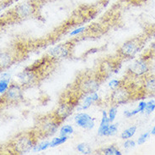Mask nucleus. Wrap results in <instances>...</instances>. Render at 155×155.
<instances>
[{"label":"nucleus","instance_id":"nucleus-1","mask_svg":"<svg viewBox=\"0 0 155 155\" xmlns=\"http://www.w3.org/2000/svg\"><path fill=\"white\" fill-rule=\"evenodd\" d=\"M143 97H145V95L141 88V86H138L135 85L132 79L124 77L121 79L120 85L113 89V92L109 97L108 102L111 106H119L135 99H142Z\"/></svg>","mask_w":155,"mask_h":155},{"label":"nucleus","instance_id":"nucleus-2","mask_svg":"<svg viewBox=\"0 0 155 155\" xmlns=\"http://www.w3.org/2000/svg\"><path fill=\"white\" fill-rule=\"evenodd\" d=\"M106 80L95 70H86L80 71L74 81L69 85L73 89L81 93L83 96L97 93L102 83Z\"/></svg>","mask_w":155,"mask_h":155},{"label":"nucleus","instance_id":"nucleus-3","mask_svg":"<svg viewBox=\"0 0 155 155\" xmlns=\"http://www.w3.org/2000/svg\"><path fill=\"white\" fill-rule=\"evenodd\" d=\"M84 97V96H83L81 93L68 86L60 95L58 108L55 109L53 113L59 120L63 123L64 120L72 114L75 108L78 106Z\"/></svg>","mask_w":155,"mask_h":155},{"label":"nucleus","instance_id":"nucleus-4","mask_svg":"<svg viewBox=\"0 0 155 155\" xmlns=\"http://www.w3.org/2000/svg\"><path fill=\"white\" fill-rule=\"evenodd\" d=\"M37 143L38 138L31 130L30 132H22L17 135L11 141H9L6 147L8 153L10 154H26L33 150Z\"/></svg>","mask_w":155,"mask_h":155},{"label":"nucleus","instance_id":"nucleus-5","mask_svg":"<svg viewBox=\"0 0 155 155\" xmlns=\"http://www.w3.org/2000/svg\"><path fill=\"white\" fill-rule=\"evenodd\" d=\"M62 124L54 113L51 112L37 118L32 131L39 139H47L58 132L59 126Z\"/></svg>","mask_w":155,"mask_h":155},{"label":"nucleus","instance_id":"nucleus-6","mask_svg":"<svg viewBox=\"0 0 155 155\" xmlns=\"http://www.w3.org/2000/svg\"><path fill=\"white\" fill-rule=\"evenodd\" d=\"M146 38L143 37H137L125 42L116 51V56L121 60L129 59L135 57L143 48Z\"/></svg>","mask_w":155,"mask_h":155},{"label":"nucleus","instance_id":"nucleus-7","mask_svg":"<svg viewBox=\"0 0 155 155\" xmlns=\"http://www.w3.org/2000/svg\"><path fill=\"white\" fill-rule=\"evenodd\" d=\"M151 59L141 57L139 59L136 60L127 70L126 77L129 79H138L145 78L147 76L151 70Z\"/></svg>","mask_w":155,"mask_h":155},{"label":"nucleus","instance_id":"nucleus-8","mask_svg":"<svg viewBox=\"0 0 155 155\" xmlns=\"http://www.w3.org/2000/svg\"><path fill=\"white\" fill-rule=\"evenodd\" d=\"M78 42V39L74 38L70 41L65 42V43H60L57 46L53 47L48 51L47 55L51 58H53L56 61L60 62L62 59L69 58L72 55V53L74 51V48L76 43Z\"/></svg>","mask_w":155,"mask_h":155},{"label":"nucleus","instance_id":"nucleus-9","mask_svg":"<svg viewBox=\"0 0 155 155\" xmlns=\"http://www.w3.org/2000/svg\"><path fill=\"white\" fill-rule=\"evenodd\" d=\"M121 62L122 60L116 55L114 57H105L100 61L96 70L101 74L102 77L107 80L110 76H112L113 74L116 73L119 70L121 65Z\"/></svg>","mask_w":155,"mask_h":155},{"label":"nucleus","instance_id":"nucleus-10","mask_svg":"<svg viewBox=\"0 0 155 155\" xmlns=\"http://www.w3.org/2000/svg\"><path fill=\"white\" fill-rule=\"evenodd\" d=\"M38 11V4L34 1H26L18 4L10 13L11 19L15 20H22V19L31 18L34 16Z\"/></svg>","mask_w":155,"mask_h":155},{"label":"nucleus","instance_id":"nucleus-11","mask_svg":"<svg viewBox=\"0 0 155 155\" xmlns=\"http://www.w3.org/2000/svg\"><path fill=\"white\" fill-rule=\"evenodd\" d=\"M4 104H18L24 99L23 86L18 83H12L9 85L8 90L0 97Z\"/></svg>","mask_w":155,"mask_h":155},{"label":"nucleus","instance_id":"nucleus-12","mask_svg":"<svg viewBox=\"0 0 155 155\" xmlns=\"http://www.w3.org/2000/svg\"><path fill=\"white\" fill-rule=\"evenodd\" d=\"M74 120L79 127L84 128L85 130H91L94 128L95 122L94 118L86 113H78L74 117Z\"/></svg>","mask_w":155,"mask_h":155},{"label":"nucleus","instance_id":"nucleus-13","mask_svg":"<svg viewBox=\"0 0 155 155\" xmlns=\"http://www.w3.org/2000/svg\"><path fill=\"white\" fill-rule=\"evenodd\" d=\"M17 56L10 51H0V71L8 69L17 61Z\"/></svg>","mask_w":155,"mask_h":155},{"label":"nucleus","instance_id":"nucleus-14","mask_svg":"<svg viewBox=\"0 0 155 155\" xmlns=\"http://www.w3.org/2000/svg\"><path fill=\"white\" fill-rule=\"evenodd\" d=\"M145 97L155 96V76H146L141 85Z\"/></svg>","mask_w":155,"mask_h":155},{"label":"nucleus","instance_id":"nucleus-15","mask_svg":"<svg viewBox=\"0 0 155 155\" xmlns=\"http://www.w3.org/2000/svg\"><path fill=\"white\" fill-rule=\"evenodd\" d=\"M84 101H83V104L81 105H78V110H86L88 109L89 107H91L92 105L97 104L99 101L101 100V98L99 97L98 93H93L85 95L84 97Z\"/></svg>","mask_w":155,"mask_h":155},{"label":"nucleus","instance_id":"nucleus-16","mask_svg":"<svg viewBox=\"0 0 155 155\" xmlns=\"http://www.w3.org/2000/svg\"><path fill=\"white\" fill-rule=\"evenodd\" d=\"M110 121L108 119V114L106 111H103L102 112V117H101V124L99 126V130H98V135L100 136H106V132L108 130L109 125H110Z\"/></svg>","mask_w":155,"mask_h":155},{"label":"nucleus","instance_id":"nucleus-17","mask_svg":"<svg viewBox=\"0 0 155 155\" xmlns=\"http://www.w3.org/2000/svg\"><path fill=\"white\" fill-rule=\"evenodd\" d=\"M100 152L101 153H99L104 155H121V152L114 145H110L105 148H103Z\"/></svg>","mask_w":155,"mask_h":155},{"label":"nucleus","instance_id":"nucleus-18","mask_svg":"<svg viewBox=\"0 0 155 155\" xmlns=\"http://www.w3.org/2000/svg\"><path fill=\"white\" fill-rule=\"evenodd\" d=\"M137 132V126L136 125H132L131 127L126 129L123 132L120 134V138L123 140L130 139L132 138V136L135 135V133Z\"/></svg>","mask_w":155,"mask_h":155},{"label":"nucleus","instance_id":"nucleus-19","mask_svg":"<svg viewBox=\"0 0 155 155\" xmlns=\"http://www.w3.org/2000/svg\"><path fill=\"white\" fill-rule=\"evenodd\" d=\"M68 140V136H60V137H55L50 142V147H55L65 143Z\"/></svg>","mask_w":155,"mask_h":155},{"label":"nucleus","instance_id":"nucleus-20","mask_svg":"<svg viewBox=\"0 0 155 155\" xmlns=\"http://www.w3.org/2000/svg\"><path fill=\"white\" fill-rule=\"evenodd\" d=\"M48 147H50V142L47 140H43L41 143H37L35 144V146L33 148V151L36 152H41L47 150Z\"/></svg>","mask_w":155,"mask_h":155},{"label":"nucleus","instance_id":"nucleus-21","mask_svg":"<svg viewBox=\"0 0 155 155\" xmlns=\"http://www.w3.org/2000/svg\"><path fill=\"white\" fill-rule=\"evenodd\" d=\"M77 150L82 154L89 155L92 153V149L89 147V145L86 143H79L77 146Z\"/></svg>","mask_w":155,"mask_h":155},{"label":"nucleus","instance_id":"nucleus-22","mask_svg":"<svg viewBox=\"0 0 155 155\" xmlns=\"http://www.w3.org/2000/svg\"><path fill=\"white\" fill-rule=\"evenodd\" d=\"M73 132H74L73 126H71L69 125H66L60 129V136H68V135H71Z\"/></svg>","mask_w":155,"mask_h":155},{"label":"nucleus","instance_id":"nucleus-23","mask_svg":"<svg viewBox=\"0 0 155 155\" xmlns=\"http://www.w3.org/2000/svg\"><path fill=\"white\" fill-rule=\"evenodd\" d=\"M107 114H108L110 123H113L115 119H116V114H117V106H111V108L109 109V112L107 113Z\"/></svg>","mask_w":155,"mask_h":155},{"label":"nucleus","instance_id":"nucleus-24","mask_svg":"<svg viewBox=\"0 0 155 155\" xmlns=\"http://www.w3.org/2000/svg\"><path fill=\"white\" fill-rule=\"evenodd\" d=\"M142 57L143 58H148V59H152L153 58H155V42L152 43V45L149 48V49L147 50L146 54H144Z\"/></svg>","mask_w":155,"mask_h":155},{"label":"nucleus","instance_id":"nucleus-25","mask_svg":"<svg viewBox=\"0 0 155 155\" xmlns=\"http://www.w3.org/2000/svg\"><path fill=\"white\" fill-rule=\"evenodd\" d=\"M118 131V124H113V123H110V125H109L108 130H107V132H106V136H110L115 135L116 132Z\"/></svg>","mask_w":155,"mask_h":155},{"label":"nucleus","instance_id":"nucleus-26","mask_svg":"<svg viewBox=\"0 0 155 155\" xmlns=\"http://www.w3.org/2000/svg\"><path fill=\"white\" fill-rule=\"evenodd\" d=\"M155 110V101L150 100L147 102V105L144 112L146 113L147 114H150L151 113H153Z\"/></svg>","mask_w":155,"mask_h":155},{"label":"nucleus","instance_id":"nucleus-27","mask_svg":"<svg viewBox=\"0 0 155 155\" xmlns=\"http://www.w3.org/2000/svg\"><path fill=\"white\" fill-rule=\"evenodd\" d=\"M9 86V82L0 79V94H4Z\"/></svg>","mask_w":155,"mask_h":155},{"label":"nucleus","instance_id":"nucleus-28","mask_svg":"<svg viewBox=\"0 0 155 155\" xmlns=\"http://www.w3.org/2000/svg\"><path fill=\"white\" fill-rule=\"evenodd\" d=\"M86 29H87V27H85V26H82V27L77 28V29H75L74 31H71L69 35L71 36V37H77V36H78L79 34L84 32V31H86Z\"/></svg>","mask_w":155,"mask_h":155},{"label":"nucleus","instance_id":"nucleus-29","mask_svg":"<svg viewBox=\"0 0 155 155\" xmlns=\"http://www.w3.org/2000/svg\"><path fill=\"white\" fill-rule=\"evenodd\" d=\"M149 132H145V133H143V135H141L140 136V137L137 139V144L138 145H143V143H145V142L147 141V139L148 138V136H149Z\"/></svg>","mask_w":155,"mask_h":155},{"label":"nucleus","instance_id":"nucleus-30","mask_svg":"<svg viewBox=\"0 0 155 155\" xmlns=\"http://www.w3.org/2000/svg\"><path fill=\"white\" fill-rule=\"evenodd\" d=\"M121 83V80H116V79H113L110 82H109V87H110L111 89H115L116 87H118Z\"/></svg>","mask_w":155,"mask_h":155},{"label":"nucleus","instance_id":"nucleus-31","mask_svg":"<svg viewBox=\"0 0 155 155\" xmlns=\"http://www.w3.org/2000/svg\"><path fill=\"white\" fill-rule=\"evenodd\" d=\"M138 111H137V109H133V110H126L124 112V115L125 117H127V118H131V117L134 116L136 115L137 114H138Z\"/></svg>","mask_w":155,"mask_h":155},{"label":"nucleus","instance_id":"nucleus-32","mask_svg":"<svg viewBox=\"0 0 155 155\" xmlns=\"http://www.w3.org/2000/svg\"><path fill=\"white\" fill-rule=\"evenodd\" d=\"M136 146V143L133 140L127 139V141L124 143V147L125 148H132Z\"/></svg>","mask_w":155,"mask_h":155},{"label":"nucleus","instance_id":"nucleus-33","mask_svg":"<svg viewBox=\"0 0 155 155\" xmlns=\"http://www.w3.org/2000/svg\"><path fill=\"white\" fill-rule=\"evenodd\" d=\"M146 105H147V102H145V101H142V102H140L139 104H138V106H137V111L139 113H143L144 112V110H145V108H146Z\"/></svg>","mask_w":155,"mask_h":155},{"label":"nucleus","instance_id":"nucleus-34","mask_svg":"<svg viewBox=\"0 0 155 155\" xmlns=\"http://www.w3.org/2000/svg\"><path fill=\"white\" fill-rule=\"evenodd\" d=\"M1 79L2 80H4V81H7V82H10V80H11V75L8 72H5L1 76Z\"/></svg>","mask_w":155,"mask_h":155},{"label":"nucleus","instance_id":"nucleus-35","mask_svg":"<svg viewBox=\"0 0 155 155\" xmlns=\"http://www.w3.org/2000/svg\"><path fill=\"white\" fill-rule=\"evenodd\" d=\"M150 133H151L152 135H155V125L153 126V128L152 129V131H151V132H150Z\"/></svg>","mask_w":155,"mask_h":155}]
</instances>
